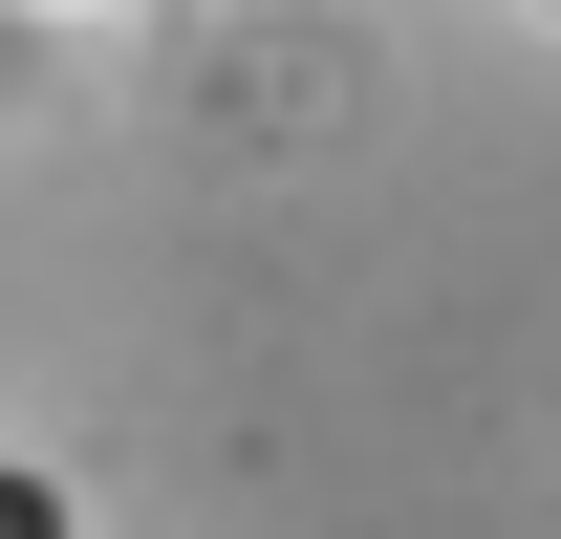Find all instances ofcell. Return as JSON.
<instances>
[{
    "mask_svg": "<svg viewBox=\"0 0 561 539\" xmlns=\"http://www.w3.org/2000/svg\"><path fill=\"white\" fill-rule=\"evenodd\" d=\"M0 539H66V496H44V474H0Z\"/></svg>",
    "mask_w": 561,
    "mask_h": 539,
    "instance_id": "cell-1",
    "label": "cell"
}]
</instances>
